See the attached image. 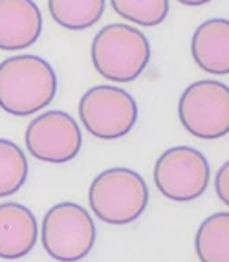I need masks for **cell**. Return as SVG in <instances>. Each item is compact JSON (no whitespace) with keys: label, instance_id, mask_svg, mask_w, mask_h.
Segmentation results:
<instances>
[{"label":"cell","instance_id":"obj_1","mask_svg":"<svg viewBox=\"0 0 229 262\" xmlns=\"http://www.w3.org/2000/svg\"><path fill=\"white\" fill-rule=\"evenodd\" d=\"M57 92L52 64L39 55H15L0 62V108L26 118L46 108Z\"/></svg>","mask_w":229,"mask_h":262},{"label":"cell","instance_id":"obj_2","mask_svg":"<svg viewBox=\"0 0 229 262\" xmlns=\"http://www.w3.org/2000/svg\"><path fill=\"white\" fill-rule=\"evenodd\" d=\"M88 204L101 222L127 226L147 209L149 189L140 172L127 167H112L97 174L90 184Z\"/></svg>","mask_w":229,"mask_h":262},{"label":"cell","instance_id":"obj_3","mask_svg":"<svg viewBox=\"0 0 229 262\" xmlns=\"http://www.w3.org/2000/svg\"><path fill=\"white\" fill-rule=\"evenodd\" d=\"M90 52L97 74L114 83L138 79L150 61V44L145 33L119 22L97 31Z\"/></svg>","mask_w":229,"mask_h":262},{"label":"cell","instance_id":"obj_4","mask_svg":"<svg viewBox=\"0 0 229 262\" xmlns=\"http://www.w3.org/2000/svg\"><path fill=\"white\" fill-rule=\"evenodd\" d=\"M96 224L79 204L62 202L48 209L42 220L40 241L46 253L59 262H77L96 244Z\"/></svg>","mask_w":229,"mask_h":262},{"label":"cell","instance_id":"obj_5","mask_svg":"<svg viewBox=\"0 0 229 262\" xmlns=\"http://www.w3.org/2000/svg\"><path fill=\"white\" fill-rule=\"evenodd\" d=\"M178 118L191 136L218 140L229 134V86L202 79L189 84L178 101Z\"/></svg>","mask_w":229,"mask_h":262},{"label":"cell","instance_id":"obj_6","mask_svg":"<svg viewBox=\"0 0 229 262\" xmlns=\"http://www.w3.org/2000/svg\"><path fill=\"white\" fill-rule=\"evenodd\" d=\"M83 127L99 140H118L138 121V103L127 90L108 84L90 88L79 101Z\"/></svg>","mask_w":229,"mask_h":262},{"label":"cell","instance_id":"obj_7","mask_svg":"<svg viewBox=\"0 0 229 262\" xmlns=\"http://www.w3.org/2000/svg\"><path fill=\"white\" fill-rule=\"evenodd\" d=\"M152 176L154 185L165 198L191 202L205 192L211 180V169L200 150L180 145L165 150L158 158Z\"/></svg>","mask_w":229,"mask_h":262},{"label":"cell","instance_id":"obj_8","mask_svg":"<svg viewBox=\"0 0 229 262\" xmlns=\"http://www.w3.org/2000/svg\"><path fill=\"white\" fill-rule=\"evenodd\" d=\"M24 141L26 149L35 160L61 165L72 162L79 154L83 134L70 114L62 110H48L31 119Z\"/></svg>","mask_w":229,"mask_h":262},{"label":"cell","instance_id":"obj_9","mask_svg":"<svg viewBox=\"0 0 229 262\" xmlns=\"http://www.w3.org/2000/svg\"><path fill=\"white\" fill-rule=\"evenodd\" d=\"M40 33L42 13L33 0H0V50H26Z\"/></svg>","mask_w":229,"mask_h":262},{"label":"cell","instance_id":"obj_10","mask_svg":"<svg viewBox=\"0 0 229 262\" xmlns=\"http://www.w3.org/2000/svg\"><path fill=\"white\" fill-rule=\"evenodd\" d=\"M39 226L35 214L22 204H0V258L17 260L35 248Z\"/></svg>","mask_w":229,"mask_h":262},{"label":"cell","instance_id":"obj_11","mask_svg":"<svg viewBox=\"0 0 229 262\" xmlns=\"http://www.w3.org/2000/svg\"><path fill=\"white\" fill-rule=\"evenodd\" d=\"M191 53L200 70L211 75L229 74V20L209 18L193 33Z\"/></svg>","mask_w":229,"mask_h":262},{"label":"cell","instance_id":"obj_12","mask_svg":"<svg viewBox=\"0 0 229 262\" xmlns=\"http://www.w3.org/2000/svg\"><path fill=\"white\" fill-rule=\"evenodd\" d=\"M194 248L200 262H229V213H215L198 226Z\"/></svg>","mask_w":229,"mask_h":262},{"label":"cell","instance_id":"obj_13","mask_svg":"<svg viewBox=\"0 0 229 262\" xmlns=\"http://www.w3.org/2000/svg\"><path fill=\"white\" fill-rule=\"evenodd\" d=\"M106 0H48V11L59 26L83 31L101 20Z\"/></svg>","mask_w":229,"mask_h":262},{"label":"cell","instance_id":"obj_14","mask_svg":"<svg viewBox=\"0 0 229 262\" xmlns=\"http://www.w3.org/2000/svg\"><path fill=\"white\" fill-rule=\"evenodd\" d=\"M28 180V160L24 150L11 140L0 138V198L11 196Z\"/></svg>","mask_w":229,"mask_h":262},{"label":"cell","instance_id":"obj_15","mask_svg":"<svg viewBox=\"0 0 229 262\" xmlns=\"http://www.w3.org/2000/svg\"><path fill=\"white\" fill-rule=\"evenodd\" d=\"M116 13L138 26L152 28L169 17V0H110Z\"/></svg>","mask_w":229,"mask_h":262},{"label":"cell","instance_id":"obj_16","mask_svg":"<svg viewBox=\"0 0 229 262\" xmlns=\"http://www.w3.org/2000/svg\"><path fill=\"white\" fill-rule=\"evenodd\" d=\"M215 191L222 202L229 207V162L218 169L215 176Z\"/></svg>","mask_w":229,"mask_h":262},{"label":"cell","instance_id":"obj_17","mask_svg":"<svg viewBox=\"0 0 229 262\" xmlns=\"http://www.w3.org/2000/svg\"><path fill=\"white\" fill-rule=\"evenodd\" d=\"M178 2L184 6H203V4L213 2V0H178Z\"/></svg>","mask_w":229,"mask_h":262}]
</instances>
